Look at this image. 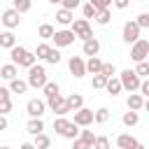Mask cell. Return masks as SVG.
Instances as JSON below:
<instances>
[{
    "label": "cell",
    "mask_w": 149,
    "mask_h": 149,
    "mask_svg": "<svg viewBox=\"0 0 149 149\" xmlns=\"http://www.w3.org/2000/svg\"><path fill=\"white\" fill-rule=\"evenodd\" d=\"M84 142H88V144H95V137L98 135H93V130H81V135H79Z\"/></svg>",
    "instance_id": "obj_41"
},
{
    "label": "cell",
    "mask_w": 149,
    "mask_h": 149,
    "mask_svg": "<svg viewBox=\"0 0 149 149\" xmlns=\"http://www.w3.org/2000/svg\"><path fill=\"white\" fill-rule=\"evenodd\" d=\"M144 95L142 93H130L128 95V100H126V105H128V109H133V112H140V109H144Z\"/></svg>",
    "instance_id": "obj_14"
},
{
    "label": "cell",
    "mask_w": 149,
    "mask_h": 149,
    "mask_svg": "<svg viewBox=\"0 0 149 149\" xmlns=\"http://www.w3.org/2000/svg\"><path fill=\"white\" fill-rule=\"evenodd\" d=\"M26 130H28L33 137H35V135H42V133H44V121H42V119H30V121L26 123Z\"/></svg>",
    "instance_id": "obj_19"
},
{
    "label": "cell",
    "mask_w": 149,
    "mask_h": 149,
    "mask_svg": "<svg viewBox=\"0 0 149 149\" xmlns=\"http://www.w3.org/2000/svg\"><path fill=\"white\" fill-rule=\"evenodd\" d=\"M68 68H70V72L77 77V79H81L88 70H86V61L81 58V56H70V61H68Z\"/></svg>",
    "instance_id": "obj_9"
},
{
    "label": "cell",
    "mask_w": 149,
    "mask_h": 149,
    "mask_svg": "<svg viewBox=\"0 0 149 149\" xmlns=\"http://www.w3.org/2000/svg\"><path fill=\"white\" fill-rule=\"evenodd\" d=\"M19 23H21V14H19L14 7H9V9H5V12H2V26H5L7 30L19 28Z\"/></svg>",
    "instance_id": "obj_11"
},
{
    "label": "cell",
    "mask_w": 149,
    "mask_h": 149,
    "mask_svg": "<svg viewBox=\"0 0 149 149\" xmlns=\"http://www.w3.org/2000/svg\"><path fill=\"white\" fill-rule=\"evenodd\" d=\"M16 74H19V65H14V63H5V65L0 68V77H2L5 81H14V79H19Z\"/></svg>",
    "instance_id": "obj_13"
},
{
    "label": "cell",
    "mask_w": 149,
    "mask_h": 149,
    "mask_svg": "<svg viewBox=\"0 0 149 149\" xmlns=\"http://www.w3.org/2000/svg\"><path fill=\"white\" fill-rule=\"evenodd\" d=\"M102 65H105V63H102L98 56H93V58L86 61V70H88L91 74H100V72H102Z\"/></svg>",
    "instance_id": "obj_21"
},
{
    "label": "cell",
    "mask_w": 149,
    "mask_h": 149,
    "mask_svg": "<svg viewBox=\"0 0 149 149\" xmlns=\"http://www.w3.org/2000/svg\"><path fill=\"white\" fill-rule=\"evenodd\" d=\"M135 72H137L140 77H144V79H149V61H144V63H137V68H135Z\"/></svg>",
    "instance_id": "obj_38"
},
{
    "label": "cell",
    "mask_w": 149,
    "mask_h": 149,
    "mask_svg": "<svg viewBox=\"0 0 149 149\" xmlns=\"http://www.w3.org/2000/svg\"><path fill=\"white\" fill-rule=\"evenodd\" d=\"M33 144H35L37 149H49V147H51V137H49V135H44V133H42V135H35Z\"/></svg>",
    "instance_id": "obj_28"
},
{
    "label": "cell",
    "mask_w": 149,
    "mask_h": 149,
    "mask_svg": "<svg viewBox=\"0 0 149 149\" xmlns=\"http://www.w3.org/2000/svg\"><path fill=\"white\" fill-rule=\"evenodd\" d=\"M72 149H93V144H88L81 137H77V140H72Z\"/></svg>",
    "instance_id": "obj_43"
},
{
    "label": "cell",
    "mask_w": 149,
    "mask_h": 149,
    "mask_svg": "<svg viewBox=\"0 0 149 149\" xmlns=\"http://www.w3.org/2000/svg\"><path fill=\"white\" fill-rule=\"evenodd\" d=\"M44 109H47V102H44V100H40V98L28 100V105H26V112H28V116H30V119H42Z\"/></svg>",
    "instance_id": "obj_10"
},
{
    "label": "cell",
    "mask_w": 149,
    "mask_h": 149,
    "mask_svg": "<svg viewBox=\"0 0 149 149\" xmlns=\"http://www.w3.org/2000/svg\"><path fill=\"white\" fill-rule=\"evenodd\" d=\"M137 2H149V0H137Z\"/></svg>",
    "instance_id": "obj_53"
},
{
    "label": "cell",
    "mask_w": 149,
    "mask_h": 149,
    "mask_svg": "<svg viewBox=\"0 0 149 149\" xmlns=\"http://www.w3.org/2000/svg\"><path fill=\"white\" fill-rule=\"evenodd\" d=\"M107 81L109 79L105 74H93V81L91 84H93V88H107Z\"/></svg>",
    "instance_id": "obj_36"
},
{
    "label": "cell",
    "mask_w": 149,
    "mask_h": 149,
    "mask_svg": "<svg viewBox=\"0 0 149 149\" xmlns=\"http://www.w3.org/2000/svg\"><path fill=\"white\" fill-rule=\"evenodd\" d=\"M33 88H44L47 84H49V79H47V70L42 68V65H33L30 70H28V79H26Z\"/></svg>",
    "instance_id": "obj_3"
},
{
    "label": "cell",
    "mask_w": 149,
    "mask_h": 149,
    "mask_svg": "<svg viewBox=\"0 0 149 149\" xmlns=\"http://www.w3.org/2000/svg\"><path fill=\"white\" fill-rule=\"evenodd\" d=\"M81 14H84V19H95V16H98V9H95L91 2H86V5L81 7Z\"/></svg>",
    "instance_id": "obj_34"
},
{
    "label": "cell",
    "mask_w": 149,
    "mask_h": 149,
    "mask_svg": "<svg viewBox=\"0 0 149 149\" xmlns=\"http://www.w3.org/2000/svg\"><path fill=\"white\" fill-rule=\"evenodd\" d=\"M56 21H58L61 26H72V23H74V14H72L70 9H63V7H61V9L56 12Z\"/></svg>",
    "instance_id": "obj_18"
},
{
    "label": "cell",
    "mask_w": 149,
    "mask_h": 149,
    "mask_svg": "<svg viewBox=\"0 0 149 149\" xmlns=\"http://www.w3.org/2000/svg\"><path fill=\"white\" fill-rule=\"evenodd\" d=\"M81 42H86V40H93V28H91V23H88V19H74V23H72V28H70Z\"/></svg>",
    "instance_id": "obj_4"
},
{
    "label": "cell",
    "mask_w": 149,
    "mask_h": 149,
    "mask_svg": "<svg viewBox=\"0 0 149 149\" xmlns=\"http://www.w3.org/2000/svg\"><path fill=\"white\" fill-rule=\"evenodd\" d=\"M88 2H91V5H93L98 12H102V9H109V7L114 5V0H88Z\"/></svg>",
    "instance_id": "obj_37"
},
{
    "label": "cell",
    "mask_w": 149,
    "mask_h": 149,
    "mask_svg": "<svg viewBox=\"0 0 149 149\" xmlns=\"http://www.w3.org/2000/svg\"><path fill=\"white\" fill-rule=\"evenodd\" d=\"M93 149H109V137H105V135H98V137H95V144H93Z\"/></svg>",
    "instance_id": "obj_39"
},
{
    "label": "cell",
    "mask_w": 149,
    "mask_h": 149,
    "mask_svg": "<svg viewBox=\"0 0 149 149\" xmlns=\"http://www.w3.org/2000/svg\"><path fill=\"white\" fill-rule=\"evenodd\" d=\"M119 79H121V84H123V88L128 91V93H135V91H140V86H142V77L135 72V70H123L121 74H119Z\"/></svg>",
    "instance_id": "obj_2"
},
{
    "label": "cell",
    "mask_w": 149,
    "mask_h": 149,
    "mask_svg": "<svg viewBox=\"0 0 149 149\" xmlns=\"http://www.w3.org/2000/svg\"><path fill=\"white\" fill-rule=\"evenodd\" d=\"M0 149H9V147H0Z\"/></svg>",
    "instance_id": "obj_54"
},
{
    "label": "cell",
    "mask_w": 149,
    "mask_h": 149,
    "mask_svg": "<svg viewBox=\"0 0 149 149\" xmlns=\"http://www.w3.org/2000/svg\"><path fill=\"white\" fill-rule=\"evenodd\" d=\"M68 105H70L72 112H77V109L84 107V98H81L79 93H72V95H68Z\"/></svg>",
    "instance_id": "obj_26"
},
{
    "label": "cell",
    "mask_w": 149,
    "mask_h": 149,
    "mask_svg": "<svg viewBox=\"0 0 149 149\" xmlns=\"http://www.w3.org/2000/svg\"><path fill=\"white\" fill-rule=\"evenodd\" d=\"M74 33L72 30H56V35H54V44H56V49L58 47H70V44H74Z\"/></svg>",
    "instance_id": "obj_12"
},
{
    "label": "cell",
    "mask_w": 149,
    "mask_h": 149,
    "mask_svg": "<svg viewBox=\"0 0 149 149\" xmlns=\"http://www.w3.org/2000/svg\"><path fill=\"white\" fill-rule=\"evenodd\" d=\"M79 135H81V130H79V126H77L74 121H72V123L68 126V130L63 133V137H68V140H77Z\"/></svg>",
    "instance_id": "obj_31"
},
{
    "label": "cell",
    "mask_w": 149,
    "mask_h": 149,
    "mask_svg": "<svg viewBox=\"0 0 149 149\" xmlns=\"http://www.w3.org/2000/svg\"><path fill=\"white\" fill-rule=\"evenodd\" d=\"M0 47H2V49H14V47H16V37H14L12 30L0 33Z\"/></svg>",
    "instance_id": "obj_20"
},
{
    "label": "cell",
    "mask_w": 149,
    "mask_h": 149,
    "mask_svg": "<svg viewBox=\"0 0 149 149\" xmlns=\"http://www.w3.org/2000/svg\"><path fill=\"white\" fill-rule=\"evenodd\" d=\"M121 121H123V126L133 128V126H137V121H140V114H137V112H133V109H128V112H123Z\"/></svg>",
    "instance_id": "obj_23"
},
{
    "label": "cell",
    "mask_w": 149,
    "mask_h": 149,
    "mask_svg": "<svg viewBox=\"0 0 149 149\" xmlns=\"http://www.w3.org/2000/svg\"><path fill=\"white\" fill-rule=\"evenodd\" d=\"M100 74H105L107 79H112V77H114V65H112V63H105V65H102V72H100Z\"/></svg>",
    "instance_id": "obj_44"
},
{
    "label": "cell",
    "mask_w": 149,
    "mask_h": 149,
    "mask_svg": "<svg viewBox=\"0 0 149 149\" xmlns=\"http://www.w3.org/2000/svg\"><path fill=\"white\" fill-rule=\"evenodd\" d=\"M140 93L144 98H149V79H142V86H140Z\"/></svg>",
    "instance_id": "obj_46"
},
{
    "label": "cell",
    "mask_w": 149,
    "mask_h": 149,
    "mask_svg": "<svg viewBox=\"0 0 149 149\" xmlns=\"http://www.w3.org/2000/svg\"><path fill=\"white\" fill-rule=\"evenodd\" d=\"M28 86H30V84H28V81H23V79H14V81H9V91H12V93H19V95H21V93H26V91H28Z\"/></svg>",
    "instance_id": "obj_24"
},
{
    "label": "cell",
    "mask_w": 149,
    "mask_h": 149,
    "mask_svg": "<svg viewBox=\"0 0 149 149\" xmlns=\"http://www.w3.org/2000/svg\"><path fill=\"white\" fill-rule=\"evenodd\" d=\"M135 144H137V140H135L130 133H121V135L116 137V147H119V149H133Z\"/></svg>",
    "instance_id": "obj_17"
},
{
    "label": "cell",
    "mask_w": 149,
    "mask_h": 149,
    "mask_svg": "<svg viewBox=\"0 0 149 149\" xmlns=\"http://www.w3.org/2000/svg\"><path fill=\"white\" fill-rule=\"evenodd\" d=\"M37 35H40L42 40H54V35H56V28H54L51 23H42V26L37 28Z\"/></svg>",
    "instance_id": "obj_22"
},
{
    "label": "cell",
    "mask_w": 149,
    "mask_h": 149,
    "mask_svg": "<svg viewBox=\"0 0 149 149\" xmlns=\"http://www.w3.org/2000/svg\"><path fill=\"white\" fill-rule=\"evenodd\" d=\"M133 149H147V147H144V144H142V142H137V144H135V147H133Z\"/></svg>",
    "instance_id": "obj_50"
},
{
    "label": "cell",
    "mask_w": 149,
    "mask_h": 149,
    "mask_svg": "<svg viewBox=\"0 0 149 149\" xmlns=\"http://www.w3.org/2000/svg\"><path fill=\"white\" fill-rule=\"evenodd\" d=\"M19 149H37V147H35V144H33V142H23V144H21V147H19Z\"/></svg>",
    "instance_id": "obj_49"
},
{
    "label": "cell",
    "mask_w": 149,
    "mask_h": 149,
    "mask_svg": "<svg viewBox=\"0 0 149 149\" xmlns=\"http://www.w3.org/2000/svg\"><path fill=\"white\" fill-rule=\"evenodd\" d=\"M81 51H84V56H88V58H93V56H98V51H100V42L93 37V40H86L84 44H81Z\"/></svg>",
    "instance_id": "obj_16"
},
{
    "label": "cell",
    "mask_w": 149,
    "mask_h": 149,
    "mask_svg": "<svg viewBox=\"0 0 149 149\" xmlns=\"http://www.w3.org/2000/svg\"><path fill=\"white\" fill-rule=\"evenodd\" d=\"M7 123H9V121H7V114H2V116H0V130H5Z\"/></svg>",
    "instance_id": "obj_48"
},
{
    "label": "cell",
    "mask_w": 149,
    "mask_h": 149,
    "mask_svg": "<svg viewBox=\"0 0 149 149\" xmlns=\"http://www.w3.org/2000/svg\"><path fill=\"white\" fill-rule=\"evenodd\" d=\"M51 5H63V0H49Z\"/></svg>",
    "instance_id": "obj_51"
},
{
    "label": "cell",
    "mask_w": 149,
    "mask_h": 149,
    "mask_svg": "<svg viewBox=\"0 0 149 149\" xmlns=\"http://www.w3.org/2000/svg\"><path fill=\"white\" fill-rule=\"evenodd\" d=\"M93 121H95V112H93V109L81 107V109L74 112V123H77L79 128H86V126H91Z\"/></svg>",
    "instance_id": "obj_8"
},
{
    "label": "cell",
    "mask_w": 149,
    "mask_h": 149,
    "mask_svg": "<svg viewBox=\"0 0 149 149\" xmlns=\"http://www.w3.org/2000/svg\"><path fill=\"white\" fill-rule=\"evenodd\" d=\"M128 5H130V0H114V7L116 9H126Z\"/></svg>",
    "instance_id": "obj_47"
},
{
    "label": "cell",
    "mask_w": 149,
    "mask_h": 149,
    "mask_svg": "<svg viewBox=\"0 0 149 149\" xmlns=\"http://www.w3.org/2000/svg\"><path fill=\"white\" fill-rule=\"evenodd\" d=\"M79 2H81V0H63V9H70V12H72V9L79 7Z\"/></svg>",
    "instance_id": "obj_45"
},
{
    "label": "cell",
    "mask_w": 149,
    "mask_h": 149,
    "mask_svg": "<svg viewBox=\"0 0 149 149\" xmlns=\"http://www.w3.org/2000/svg\"><path fill=\"white\" fill-rule=\"evenodd\" d=\"M109 19H112L109 9H102V12H98V16H95V23H98V26H107V23H109Z\"/></svg>",
    "instance_id": "obj_35"
},
{
    "label": "cell",
    "mask_w": 149,
    "mask_h": 149,
    "mask_svg": "<svg viewBox=\"0 0 149 149\" xmlns=\"http://www.w3.org/2000/svg\"><path fill=\"white\" fill-rule=\"evenodd\" d=\"M147 56H149V42H147V40H137V42L130 47V58H133L135 63H144Z\"/></svg>",
    "instance_id": "obj_7"
},
{
    "label": "cell",
    "mask_w": 149,
    "mask_h": 149,
    "mask_svg": "<svg viewBox=\"0 0 149 149\" xmlns=\"http://www.w3.org/2000/svg\"><path fill=\"white\" fill-rule=\"evenodd\" d=\"M47 63H51V65H58V63H61V51H58V49H51V54H49Z\"/></svg>",
    "instance_id": "obj_40"
},
{
    "label": "cell",
    "mask_w": 149,
    "mask_h": 149,
    "mask_svg": "<svg viewBox=\"0 0 149 149\" xmlns=\"http://www.w3.org/2000/svg\"><path fill=\"white\" fill-rule=\"evenodd\" d=\"M47 105H49V109H51L56 116H65V114L72 112L70 105H68V98H63V95H54V98H49Z\"/></svg>",
    "instance_id": "obj_6"
},
{
    "label": "cell",
    "mask_w": 149,
    "mask_h": 149,
    "mask_svg": "<svg viewBox=\"0 0 149 149\" xmlns=\"http://www.w3.org/2000/svg\"><path fill=\"white\" fill-rule=\"evenodd\" d=\"M42 91H44L47 100H49V98H54V95H61V86H58L56 81H49V84H47V86H44Z\"/></svg>",
    "instance_id": "obj_29"
},
{
    "label": "cell",
    "mask_w": 149,
    "mask_h": 149,
    "mask_svg": "<svg viewBox=\"0 0 149 149\" xmlns=\"http://www.w3.org/2000/svg\"><path fill=\"white\" fill-rule=\"evenodd\" d=\"M9 56H12V63L14 65H19V68H33L35 65V61H37V56L33 54V51H28L26 47H14V49H9Z\"/></svg>",
    "instance_id": "obj_1"
},
{
    "label": "cell",
    "mask_w": 149,
    "mask_h": 149,
    "mask_svg": "<svg viewBox=\"0 0 149 149\" xmlns=\"http://www.w3.org/2000/svg\"><path fill=\"white\" fill-rule=\"evenodd\" d=\"M9 95H12V91L9 88H0V114H9L12 112V100H9Z\"/></svg>",
    "instance_id": "obj_15"
},
{
    "label": "cell",
    "mask_w": 149,
    "mask_h": 149,
    "mask_svg": "<svg viewBox=\"0 0 149 149\" xmlns=\"http://www.w3.org/2000/svg\"><path fill=\"white\" fill-rule=\"evenodd\" d=\"M135 21H137V26H140V28H149V12H142Z\"/></svg>",
    "instance_id": "obj_42"
},
{
    "label": "cell",
    "mask_w": 149,
    "mask_h": 149,
    "mask_svg": "<svg viewBox=\"0 0 149 149\" xmlns=\"http://www.w3.org/2000/svg\"><path fill=\"white\" fill-rule=\"evenodd\" d=\"M12 5H14V9H16L19 14H26V12L33 7V0H12Z\"/></svg>",
    "instance_id": "obj_30"
},
{
    "label": "cell",
    "mask_w": 149,
    "mask_h": 149,
    "mask_svg": "<svg viewBox=\"0 0 149 149\" xmlns=\"http://www.w3.org/2000/svg\"><path fill=\"white\" fill-rule=\"evenodd\" d=\"M144 109H147V112H149V98H147V100H144Z\"/></svg>",
    "instance_id": "obj_52"
},
{
    "label": "cell",
    "mask_w": 149,
    "mask_h": 149,
    "mask_svg": "<svg viewBox=\"0 0 149 149\" xmlns=\"http://www.w3.org/2000/svg\"><path fill=\"white\" fill-rule=\"evenodd\" d=\"M49 54H51V47H49L47 42L37 44V49H35V56H37V58H44V61H47V58H49Z\"/></svg>",
    "instance_id": "obj_32"
},
{
    "label": "cell",
    "mask_w": 149,
    "mask_h": 149,
    "mask_svg": "<svg viewBox=\"0 0 149 149\" xmlns=\"http://www.w3.org/2000/svg\"><path fill=\"white\" fill-rule=\"evenodd\" d=\"M107 121H109V109L107 107L95 109V123H107Z\"/></svg>",
    "instance_id": "obj_33"
},
{
    "label": "cell",
    "mask_w": 149,
    "mask_h": 149,
    "mask_svg": "<svg viewBox=\"0 0 149 149\" xmlns=\"http://www.w3.org/2000/svg\"><path fill=\"white\" fill-rule=\"evenodd\" d=\"M121 88H123V84H121V79H119V77H112V79L107 81V93H109V95L121 93Z\"/></svg>",
    "instance_id": "obj_25"
},
{
    "label": "cell",
    "mask_w": 149,
    "mask_h": 149,
    "mask_svg": "<svg viewBox=\"0 0 149 149\" xmlns=\"http://www.w3.org/2000/svg\"><path fill=\"white\" fill-rule=\"evenodd\" d=\"M140 30H142V28L137 26V21H126V23H123V30H121V37H123V42L133 47L137 40H142V37H140Z\"/></svg>",
    "instance_id": "obj_5"
},
{
    "label": "cell",
    "mask_w": 149,
    "mask_h": 149,
    "mask_svg": "<svg viewBox=\"0 0 149 149\" xmlns=\"http://www.w3.org/2000/svg\"><path fill=\"white\" fill-rule=\"evenodd\" d=\"M70 123H72V121H68L65 116H56V119H54V130H56L58 135H63V133L68 130V126H70Z\"/></svg>",
    "instance_id": "obj_27"
}]
</instances>
